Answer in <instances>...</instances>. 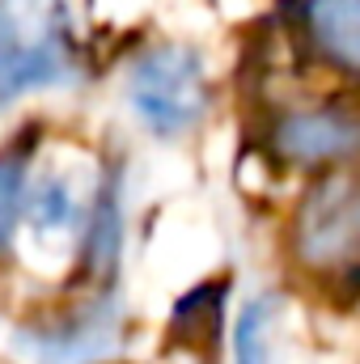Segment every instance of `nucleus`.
Segmentation results:
<instances>
[{"label":"nucleus","instance_id":"f257e3e1","mask_svg":"<svg viewBox=\"0 0 360 364\" xmlns=\"http://www.w3.org/2000/svg\"><path fill=\"white\" fill-rule=\"evenodd\" d=\"M73 73L60 0H0V106Z\"/></svg>","mask_w":360,"mask_h":364},{"label":"nucleus","instance_id":"f03ea898","mask_svg":"<svg viewBox=\"0 0 360 364\" xmlns=\"http://www.w3.org/2000/svg\"><path fill=\"white\" fill-rule=\"evenodd\" d=\"M127 102L136 119L153 136H186L203 110H208V85H203V60L191 47H153L132 64L127 77Z\"/></svg>","mask_w":360,"mask_h":364},{"label":"nucleus","instance_id":"7ed1b4c3","mask_svg":"<svg viewBox=\"0 0 360 364\" xmlns=\"http://www.w3.org/2000/svg\"><path fill=\"white\" fill-rule=\"evenodd\" d=\"M119 343V305L97 296L93 305L17 331V348L38 364H97Z\"/></svg>","mask_w":360,"mask_h":364},{"label":"nucleus","instance_id":"20e7f679","mask_svg":"<svg viewBox=\"0 0 360 364\" xmlns=\"http://www.w3.org/2000/svg\"><path fill=\"white\" fill-rule=\"evenodd\" d=\"M301 255L318 267L352 259L360 250V182H322L301 208Z\"/></svg>","mask_w":360,"mask_h":364},{"label":"nucleus","instance_id":"39448f33","mask_svg":"<svg viewBox=\"0 0 360 364\" xmlns=\"http://www.w3.org/2000/svg\"><path fill=\"white\" fill-rule=\"evenodd\" d=\"M275 149L292 166L344 161L360 149V123L335 110H301L275 127Z\"/></svg>","mask_w":360,"mask_h":364},{"label":"nucleus","instance_id":"423d86ee","mask_svg":"<svg viewBox=\"0 0 360 364\" xmlns=\"http://www.w3.org/2000/svg\"><path fill=\"white\" fill-rule=\"evenodd\" d=\"M305 26L335 68L360 73V0H309Z\"/></svg>","mask_w":360,"mask_h":364},{"label":"nucleus","instance_id":"0eeeda50","mask_svg":"<svg viewBox=\"0 0 360 364\" xmlns=\"http://www.w3.org/2000/svg\"><path fill=\"white\" fill-rule=\"evenodd\" d=\"M26 220L43 237H64L85 225V208L73 191V182L60 174H43L38 182L26 186Z\"/></svg>","mask_w":360,"mask_h":364},{"label":"nucleus","instance_id":"6e6552de","mask_svg":"<svg viewBox=\"0 0 360 364\" xmlns=\"http://www.w3.org/2000/svg\"><path fill=\"white\" fill-rule=\"evenodd\" d=\"M119 250H123V203H119L115 186H102L93 212L85 216V267L93 279L115 275Z\"/></svg>","mask_w":360,"mask_h":364},{"label":"nucleus","instance_id":"1a4fd4ad","mask_svg":"<svg viewBox=\"0 0 360 364\" xmlns=\"http://www.w3.org/2000/svg\"><path fill=\"white\" fill-rule=\"evenodd\" d=\"M280 331V296H255L233 322V364H271Z\"/></svg>","mask_w":360,"mask_h":364},{"label":"nucleus","instance_id":"9d476101","mask_svg":"<svg viewBox=\"0 0 360 364\" xmlns=\"http://www.w3.org/2000/svg\"><path fill=\"white\" fill-rule=\"evenodd\" d=\"M26 186H30L26 153L21 149H4L0 153V259L13 255L17 225L26 220Z\"/></svg>","mask_w":360,"mask_h":364}]
</instances>
